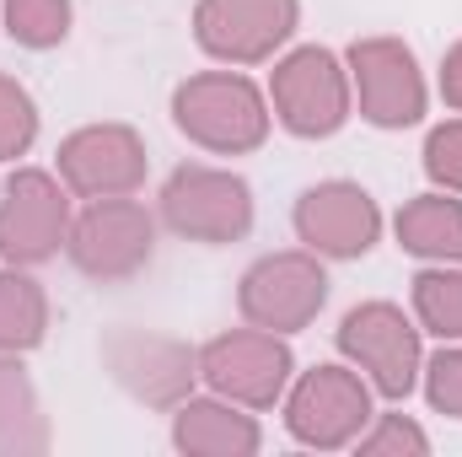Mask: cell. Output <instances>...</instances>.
Returning a JSON list of instances; mask_svg holds the SVG:
<instances>
[{"instance_id":"obj_7","label":"cell","mask_w":462,"mask_h":457,"mask_svg":"<svg viewBox=\"0 0 462 457\" xmlns=\"http://www.w3.org/2000/svg\"><path fill=\"white\" fill-rule=\"evenodd\" d=\"M291 436L307 442V447H345L349 436L371 420V404H365V387L339 371V366H318L296 398H291Z\"/></svg>"},{"instance_id":"obj_6","label":"cell","mask_w":462,"mask_h":457,"mask_svg":"<svg viewBox=\"0 0 462 457\" xmlns=\"http://www.w3.org/2000/svg\"><path fill=\"white\" fill-rule=\"evenodd\" d=\"M345 76L328 49H301L274 70V108L296 135H334L345 124Z\"/></svg>"},{"instance_id":"obj_4","label":"cell","mask_w":462,"mask_h":457,"mask_svg":"<svg viewBox=\"0 0 462 457\" xmlns=\"http://www.w3.org/2000/svg\"><path fill=\"white\" fill-rule=\"evenodd\" d=\"M339 344H345L349 360H360L371 371V382L387 393V398H403L414 387V366H420V340L414 329L403 323L398 307L387 302H371V307H355L339 329Z\"/></svg>"},{"instance_id":"obj_14","label":"cell","mask_w":462,"mask_h":457,"mask_svg":"<svg viewBox=\"0 0 462 457\" xmlns=\"http://www.w3.org/2000/svg\"><path fill=\"white\" fill-rule=\"evenodd\" d=\"M114 360H118V377L134 387V393H145L151 404H167L172 393H183L189 387V350H178V344L167 340H118L114 344Z\"/></svg>"},{"instance_id":"obj_2","label":"cell","mask_w":462,"mask_h":457,"mask_svg":"<svg viewBox=\"0 0 462 457\" xmlns=\"http://www.w3.org/2000/svg\"><path fill=\"white\" fill-rule=\"evenodd\" d=\"M162 210L183 237H199V242H231L253 221L247 183L231 178V173H210V167L172 173V183L162 194Z\"/></svg>"},{"instance_id":"obj_3","label":"cell","mask_w":462,"mask_h":457,"mask_svg":"<svg viewBox=\"0 0 462 457\" xmlns=\"http://www.w3.org/2000/svg\"><path fill=\"white\" fill-rule=\"evenodd\" d=\"M328 296V280L312 258L301 253H280V258H263L247 269L242 280V312L258 323V329H274V334H291L301 323H312V312L323 307Z\"/></svg>"},{"instance_id":"obj_13","label":"cell","mask_w":462,"mask_h":457,"mask_svg":"<svg viewBox=\"0 0 462 457\" xmlns=\"http://www.w3.org/2000/svg\"><path fill=\"white\" fill-rule=\"evenodd\" d=\"M296 231L334 258H355L376 242V205L365 200V189L355 183H323L312 194H301L296 205Z\"/></svg>"},{"instance_id":"obj_16","label":"cell","mask_w":462,"mask_h":457,"mask_svg":"<svg viewBox=\"0 0 462 457\" xmlns=\"http://www.w3.org/2000/svg\"><path fill=\"white\" fill-rule=\"evenodd\" d=\"M398 237L409 253H430V258H462V205L425 194L398 216Z\"/></svg>"},{"instance_id":"obj_8","label":"cell","mask_w":462,"mask_h":457,"mask_svg":"<svg viewBox=\"0 0 462 457\" xmlns=\"http://www.w3.org/2000/svg\"><path fill=\"white\" fill-rule=\"evenodd\" d=\"M349 60H355V81H360V108L371 124L398 129V124H414L425 114V87H420L414 54L403 43L371 38V43H355Z\"/></svg>"},{"instance_id":"obj_18","label":"cell","mask_w":462,"mask_h":457,"mask_svg":"<svg viewBox=\"0 0 462 457\" xmlns=\"http://www.w3.org/2000/svg\"><path fill=\"white\" fill-rule=\"evenodd\" d=\"M43 340V291L22 275H0V350H27Z\"/></svg>"},{"instance_id":"obj_5","label":"cell","mask_w":462,"mask_h":457,"mask_svg":"<svg viewBox=\"0 0 462 457\" xmlns=\"http://www.w3.org/2000/svg\"><path fill=\"white\" fill-rule=\"evenodd\" d=\"M194 27H199V43L210 54L253 65V60L274 54V43L291 38L296 0H205Z\"/></svg>"},{"instance_id":"obj_10","label":"cell","mask_w":462,"mask_h":457,"mask_svg":"<svg viewBox=\"0 0 462 457\" xmlns=\"http://www.w3.org/2000/svg\"><path fill=\"white\" fill-rule=\"evenodd\" d=\"M65 237V200L43 173H16L0 194V253L16 264H38Z\"/></svg>"},{"instance_id":"obj_11","label":"cell","mask_w":462,"mask_h":457,"mask_svg":"<svg viewBox=\"0 0 462 457\" xmlns=\"http://www.w3.org/2000/svg\"><path fill=\"white\" fill-rule=\"evenodd\" d=\"M60 173H65L70 189L114 200V194H129V189L140 183V173H145V151H140V140H134L129 129H118V124L81 129V135L65 140V151H60Z\"/></svg>"},{"instance_id":"obj_9","label":"cell","mask_w":462,"mask_h":457,"mask_svg":"<svg viewBox=\"0 0 462 457\" xmlns=\"http://www.w3.org/2000/svg\"><path fill=\"white\" fill-rule=\"evenodd\" d=\"M76 264L97 280H118L129 269H140L151 258V216L129 200H97L81 227H76V242H70Z\"/></svg>"},{"instance_id":"obj_17","label":"cell","mask_w":462,"mask_h":457,"mask_svg":"<svg viewBox=\"0 0 462 457\" xmlns=\"http://www.w3.org/2000/svg\"><path fill=\"white\" fill-rule=\"evenodd\" d=\"M0 447L22 452V447H43V425L32 409V387L22 377V366L0 360Z\"/></svg>"},{"instance_id":"obj_22","label":"cell","mask_w":462,"mask_h":457,"mask_svg":"<svg viewBox=\"0 0 462 457\" xmlns=\"http://www.w3.org/2000/svg\"><path fill=\"white\" fill-rule=\"evenodd\" d=\"M425 173L447 189H462V124H441L425 145Z\"/></svg>"},{"instance_id":"obj_20","label":"cell","mask_w":462,"mask_h":457,"mask_svg":"<svg viewBox=\"0 0 462 457\" xmlns=\"http://www.w3.org/2000/svg\"><path fill=\"white\" fill-rule=\"evenodd\" d=\"M5 16H11V38H22L27 49H49L70 27L65 0H5Z\"/></svg>"},{"instance_id":"obj_23","label":"cell","mask_w":462,"mask_h":457,"mask_svg":"<svg viewBox=\"0 0 462 457\" xmlns=\"http://www.w3.org/2000/svg\"><path fill=\"white\" fill-rule=\"evenodd\" d=\"M430 404L462 420V350H447L430 360Z\"/></svg>"},{"instance_id":"obj_15","label":"cell","mask_w":462,"mask_h":457,"mask_svg":"<svg viewBox=\"0 0 462 457\" xmlns=\"http://www.w3.org/2000/svg\"><path fill=\"white\" fill-rule=\"evenodd\" d=\"M178 447L183 452L231 457V452H253L258 447V431H253V420L231 415L221 404H189L178 415Z\"/></svg>"},{"instance_id":"obj_12","label":"cell","mask_w":462,"mask_h":457,"mask_svg":"<svg viewBox=\"0 0 462 457\" xmlns=\"http://www.w3.org/2000/svg\"><path fill=\"white\" fill-rule=\"evenodd\" d=\"M285 371H291V355L285 344H274V334H226L205 350V377L226 398H242L253 409L280 398Z\"/></svg>"},{"instance_id":"obj_21","label":"cell","mask_w":462,"mask_h":457,"mask_svg":"<svg viewBox=\"0 0 462 457\" xmlns=\"http://www.w3.org/2000/svg\"><path fill=\"white\" fill-rule=\"evenodd\" d=\"M32 129H38V114H32L27 92L0 76V156H22L32 145Z\"/></svg>"},{"instance_id":"obj_19","label":"cell","mask_w":462,"mask_h":457,"mask_svg":"<svg viewBox=\"0 0 462 457\" xmlns=\"http://www.w3.org/2000/svg\"><path fill=\"white\" fill-rule=\"evenodd\" d=\"M414 302H420V318L441 334V340H462V275H420L414 280Z\"/></svg>"},{"instance_id":"obj_25","label":"cell","mask_w":462,"mask_h":457,"mask_svg":"<svg viewBox=\"0 0 462 457\" xmlns=\"http://www.w3.org/2000/svg\"><path fill=\"white\" fill-rule=\"evenodd\" d=\"M441 92H447V103L462 108V43L447 54V70H441Z\"/></svg>"},{"instance_id":"obj_24","label":"cell","mask_w":462,"mask_h":457,"mask_svg":"<svg viewBox=\"0 0 462 457\" xmlns=\"http://www.w3.org/2000/svg\"><path fill=\"white\" fill-rule=\"evenodd\" d=\"M393 447H409V452H425V436L403 420H387L376 436H365V452H393Z\"/></svg>"},{"instance_id":"obj_1","label":"cell","mask_w":462,"mask_h":457,"mask_svg":"<svg viewBox=\"0 0 462 457\" xmlns=\"http://www.w3.org/2000/svg\"><path fill=\"white\" fill-rule=\"evenodd\" d=\"M172 108H178V129L210 151H253L269 129L258 92L242 76H194L189 87H178Z\"/></svg>"}]
</instances>
